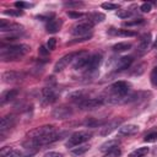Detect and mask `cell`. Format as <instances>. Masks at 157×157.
<instances>
[{
    "instance_id": "6da1fadb",
    "label": "cell",
    "mask_w": 157,
    "mask_h": 157,
    "mask_svg": "<svg viewBox=\"0 0 157 157\" xmlns=\"http://www.w3.org/2000/svg\"><path fill=\"white\" fill-rule=\"evenodd\" d=\"M31 50L29 45L27 44H15V45H7L1 47L0 50V59L1 61H13L23 58L28 52Z\"/></svg>"
},
{
    "instance_id": "7a4b0ae2",
    "label": "cell",
    "mask_w": 157,
    "mask_h": 157,
    "mask_svg": "<svg viewBox=\"0 0 157 157\" xmlns=\"http://www.w3.org/2000/svg\"><path fill=\"white\" fill-rule=\"evenodd\" d=\"M93 25L86 20V21H82V22H78L77 25H75L71 29V34L72 36H76L78 38H83V37H88L91 36V29H92Z\"/></svg>"
},
{
    "instance_id": "3957f363",
    "label": "cell",
    "mask_w": 157,
    "mask_h": 157,
    "mask_svg": "<svg viewBox=\"0 0 157 157\" xmlns=\"http://www.w3.org/2000/svg\"><path fill=\"white\" fill-rule=\"evenodd\" d=\"M91 139V134L87 131H76L72 135H70V137L66 141V146L67 147H75V146H80L81 144L88 141Z\"/></svg>"
},
{
    "instance_id": "277c9868",
    "label": "cell",
    "mask_w": 157,
    "mask_h": 157,
    "mask_svg": "<svg viewBox=\"0 0 157 157\" xmlns=\"http://www.w3.org/2000/svg\"><path fill=\"white\" fill-rule=\"evenodd\" d=\"M55 132V128L53 125H42V126H38L33 130H31L28 134H27V137H32V139H42V137H45V136H49Z\"/></svg>"
},
{
    "instance_id": "5b68a950",
    "label": "cell",
    "mask_w": 157,
    "mask_h": 157,
    "mask_svg": "<svg viewBox=\"0 0 157 157\" xmlns=\"http://www.w3.org/2000/svg\"><path fill=\"white\" fill-rule=\"evenodd\" d=\"M80 55V53L78 52H71V53H69V54H66V55H64L63 58H60L56 63H55V65H54V71L55 72H59V71H63L70 63H72L77 56Z\"/></svg>"
},
{
    "instance_id": "8992f818",
    "label": "cell",
    "mask_w": 157,
    "mask_h": 157,
    "mask_svg": "<svg viewBox=\"0 0 157 157\" xmlns=\"http://www.w3.org/2000/svg\"><path fill=\"white\" fill-rule=\"evenodd\" d=\"M0 31L1 32H10V33H17V32H22L23 31V26L16 22H11L7 21L5 18L0 20Z\"/></svg>"
},
{
    "instance_id": "52a82bcc",
    "label": "cell",
    "mask_w": 157,
    "mask_h": 157,
    "mask_svg": "<svg viewBox=\"0 0 157 157\" xmlns=\"http://www.w3.org/2000/svg\"><path fill=\"white\" fill-rule=\"evenodd\" d=\"M52 115H53L54 119H58V120L66 119V118L72 115V108L69 107V105H59V107L53 109Z\"/></svg>"
},
{
    "instance_id": "ba28073f",
    "label": "cell",
    "mask_w": 157,
    "mask_h": 157,
    "mask_svg": "<svg viewBox=\"0 0 157 157\" xmlns=\"http://www.w3.org/2000/svg\"><path fill=\"white\" fill-rule=\"evenodd\" d=\"M103 104V99L102 98H85L83 101L78 102L77 105L81 108V109H96L98 107H101Z\"/></svg>"
},
{
    "instance_id": "9c48e42d",
    "label": "cell",
    "mask_w": 157,
    "mask_h": 157,
    "mask_svg": "<svg viewBox=\"0 0 157 157\" xmlns=\"http://www.w3.org/2000/svg\"><path fill=\"white\" fill-rule=\"evenodd\" d=\"M17 123V118L13 115V114H9V115H5L1 118V121H0V131H1V135L6 131V130H10L11 128H13Z\"/></svg>"
},
{
    "instance_id": "30bf717a",
    "label": "cell",
    "mask_w": 157,
    "mask_h": 157,
    "mask_svg": "<svg viewBox=\"0 0 157 157\" xmlns=\"http://www.w3.org/2000/svg\"><path fill=\"white\" fill-rule=\"evenodd\" d=\"M101 63H102V55L98 54V53L92 54V55H90V59H88V63H87L85 70L88 71V72H93L99 67Z\"/></svg>"
},
{
    "instance_id": "8fae6325",
    "label": "cell",
    "mask_w": 157,
    "mask_h": 157,
    "mask_svg": "<svg viewBox=\"0 0 157 157\" xmlns=\"http://www.w3.org/2000/svg\"><path fill=\"white\" fill-rule=\"evenodd\" d=\"M121 121H123V119L121 118H117V119H113V120H110V121H108L105 125H103L102 126V130H101V135L102 136H107V135H109L113 130H115L120 124H121Z\"/></svg>"
},
{
    "instance_id": "7c38bea8",
    "label": "cell",
    "mask_w": 157,
    "mask_h": 157,
    "mask_svg": "<svg viewBox=\"0 0 157 157\" xmlns=\"http://www.w3.org/2000/svg\"><path fill=\"white\" fill-rule=\"evenodd\" d=\"M42 101L43 104H50L56 101V93L52 87H45L42 90Z\"/></svg>"
},
{
    "instance_id": "4fadbf2b",
    "label": "cell",
    "mask_w": 157,
    "mask_h": 157,
    "mask_svg": "<svg viewBox=\"0 0 157 157\" xmlns=\"http://www.w3.org/2000/svg\"><path fill=\"white\" fill-rule=\"evenodd\" d=\"M151 44V33H145L141 39L139 40V44H137V53L140 55H142L150 47Z\"/></svg>"
},
{
    "instance_id": "5bb4252c",
    "label": "cell",
    "mask_w": 157,
    "mask_h": 157,
    "mask_svg": "<svg viewBox=\"0 0 157 157\" xmlns=\"http://www.w3.org/2000/svg\"><path fill=\"white\" fill-rule=\"evenodd\" d=\"M17 94H18V90H16V88H11V90L4 91V92L1 93V96H0V104H1V105L6 104L7 102L15 99V98L17 97Z\"/></svg>"
},
{
    "instance_id": "9a60e30c",
    "label": "cell",
    "mask_w": 157,
    "mask_h": 157,
    "mask_svg": "<svg viewBox=\"0 0 157 157\" xmlns=\"http://www.w3.org/2000/svg\"><path fill=\"white\" fill-rule=\"evenodd\" d=\"M61 25L63 21L60 18H50L45 25V29L48 33H56L61 28Z\"/></svg>"
},
{
    "instance_id": "2e32d148",
    "label": "cell",
    "mask_w": 157,
    "mask_h": 157,
    "mask_svg": "<svg viewBox=\"0 0 157 157\" xmlns=\"http://www.w3.org/2000/svg\"><path fill=\"white\" fill-rule=\"evenodd\" d=\"M90 55L86 53H80V55L75 59L74 61V69L75 70H80V69H86V65L88 63Z\"/></svg>"
},
{
    "instance_id": "e0dca14e",
    "label": "cell",
    "mask_w": 157,
    "mask_h": 157,
    "mask_svg": "<svg viewBox=\"0 0 157 157\" xmlns=\"http://www.w3.org/2000/svg\"><path fill=\"white\" fill-rule=\"evenodd\" d=\"M134 59L131 55H125V56H121L118 61H117V70H125V69H129L130 65L132 64Z\"/></svg>"
},
{
    "instance_id": "ac0fdd59",
    "label": "cell",
    "mask_w": 157,
    "mask_h": 157,
    "mask_svg": "<svg viewBox=\"0 0 157 157\" xmlns=\"http://www.w3.org/2000/svg\"><path fill=\"white\" fill-rule=\"evenodd\" d=\"M21 74L20 72H16V71H6L2 74V81L6 82V83H10V82H16L18 80H21Z\"/></svg>"
},
{
    "instance_id": "d6986e66",
    "label": "cell",
    "mask_w": 157,
    "mask_h": 157,
    "mask_svg": "<svg viewBox=\"0 0 157 157\" xmlns=\"http://www.w3.org/2000/svg\"><path fill=\"white\" fill-rule=\"evenodd\" d=\"M108 33L112 36H119V37H134L136 36V32L129 31V29H117V28H109Z\"/></svg>"
},
{
    "instance_id": "ffe728a7",
    "label": "cell",
    "mask_w": 157,
    "mask_h": 157,
    "mask_svg": "<svg viewBox=\"0 0 157 157\" xmlns=\"http://www.w3.org/2000/svg\"><path fill=\"white\" fill-rule=\"evenodd\" d=\"M22 152L16 150V148H11V147H2L0 151V156L1 157H21Z\"/></svg>"
},
{
    "instance_id": "44dd1931",
    "label": "cell",
    "mask_w": 157,
    "mask_h": 157,
    "mask_svg": "<svg viewBox=\"0 0 157 157\" xmlns=\"http://www.w3.org/2000/svg\"><path fill=\"white\" fill-rule=\"evenodd\" d=\"M139 131V126L135 124H128V125H123L119 128V132L121 135H134Z\"/></svg>"
},
{
    "instance_id": "7402d4cb",
    "label": "cell",
    "mask_w": 157,
    "mask_h": 157,
    "mask_svg": "<svg viewBox=\"0 0 157 157\" xmlns=\"http://www.w3.org/2000/svg\"><path fill=\"white\" fill-rule=\"evenodd\" d=\"M118 146H119V140L114 139V140H108L104 144H102L101 147H99V150L102 152H108V151H112L114 148H118Z\"/></svg>"
},
{
    "instance_id": "603a6c76",
    "label": "cell",
    "mask_w": 157,
    "mask_h": 157,
    "mask_svg": "<svg viewBox=\"0 0 157 157\" xmlns=\"http://www.w3.org/2000/svg\"><path fill=\"white\" fill-rule=\"evenodd\" d=\"M104 18H105V16L102 12H91V13H87V20L92 25L98 23V22H103Z\"/></svg>"
},
{
    "instance_id": "cb8c5ba5",
    "label": "cell",
    "mask_w": 157,
    "mask_h": 157,
    "mask_svg": "<svg viewBox=\"0 0 157 157\" xmlns=\"http://www.w3.org/2000/svg\"><path fill=\"white\" fill-rule=\"evenodd\" d=\"M131 48V43L129 42H119L117 44H114L112 47V49L115 52V53H121V52H126Z\"/></svg>"
},
{
    "instance_id": "d4e9b609",
    "label": "cell",
    "mask_w": 157,
    "mask_h": 157,
    "mask_svg": "<svg viewBox=\"0 0 157 157\" xmlns=\"http://www.w3.org/2000/svg\"><path fill=\"white\" fill-rule=\"evenodd\" d=\"M148 153V147H139L135 151L130 152L129 157H145Z\"/></svg>"
},
{
    "instance_id": "484cf974",
    "label": "cell",
    "mask_w": 157,
    "mask_h": 157,
    "mask_svg": "<svg viewBox=\"0 0 157 157\" xmlns=\"http://www.w3.org/2000/svg\"><path fill=\"white\" fill-rule=\"evenodd\" d=\"M88 150H90V145H83V146H80V147H75V148L71 151V153H72L74 156H81V155L86 153Z\"/></svg>"
},
{
    "instance_id": "4316f807",
    "label": "cell",
    "mask_w": 157,
    "mask_h": 157,
    "mask_svg": "<svg viewBox=\"0 0 157 157\" xmlns=\"http://www.w3.org/2000/svg\"><path fill=\"white\" fill-rule=\"evenodd\" d=\"M145 142H156L157 141V130H153L151 132H148L146 136H145Z\"/></svg>"
},
{
    "instance_id": "83f0119b",
    "label": "cell",
    "mask_w": 157,
    "mask_h": 157,
    "mask_svg": "<svg viewBox=\"0 0 157 157\" xmlns=\"http://www.w3.org/2000/svg\"><path fill=\"white\" fill-rule=\"evenodd\" d=\"M4 13H5V15H9V16L18 17V16H22V15H23V11H22V10H12V9H7V10H4Z\"/></svg>"
},
{
    "instance_id": "f1b7e54d",
    "label": "cell",
    "mask_w": 157,
    "mask_h": 157,
    "mask_svg": "<svg viewBox=\"0 0 157 157\" xmlns=\"http://www.w3.org/2000/svg\"><path fill=\"white\" fill-rule=\"evenodd\" d=\"M132 15V12L130 11V10H128V9H124V10H119V11H117V16L118 17H120V18H128V17H130Z\"/></svg>"
},
{
    "instance_id": "f546056e",
    "label": "cell",
    "mask_w": 157,
    "mask_h": 157,
    "mask_svg": "<svg viewBox=\"0 0 157 157\" xmlns=\"http://www.w3.org/2000/svg\"><path fill=\"white\" fill-rule=\"evenodd\" d=\"M120 155H121V151H120L119 148H114V150H112V151L105 152L103 157H119Z\"/></svg>"
},
{
    "instance_id": "4dcf8cb0",
    "label": "cell",
    "mask_w": 157,
    "mask_h": 157,
    "mask_svg": "<svg viewBox=\"0 0 157 157\" xmlns=\"http://www.w3.org/2000/svg\"><path fill=\"white\" fill-rule=\"evenodd\" d=\"M150 78H151V83L157 87V66H155L151 71V75H150Z\"/></svg>"
},
{
    "instance_id": "1f68e13d",
    "label": "cell",
    "mask_w": 157,
    "mask_h": 157,
    "mask_svg": "<svg viewBox=\"0 0 157 157\" xmlns=\"http://www.w3.org/2000/svg\"><path fill=\"white\" fill-rule=\"evenodd\" d=\"M145 20L144 18H137L135 21H126L123 23V26H137V25H144Z\"/></svg>"
},
{
    "instance_id": "d6a6232c",
    "label": "cell",
    "mask_w": 157,
    "mask_h": 157,
    "mask_svg": "<svg viewBox=\"0 0 157 157\" xmlns=\"http://www.w3.org/2000/svg\"><path fill=\"white\" fill-rule=\"evenodd\" d=\"M66 15H67L69 17H71V18H80V17L83 16L82 12H80V11H74V10H69V11H66Z\"/></svg>"
},
{
    "instance_id": "836d02e7",
    "label": "cell",
    "mask_w": 157,
    "mask_h": 157,
    "mask_svg": "<svg viewBox=\"0 0 157 157\" xmlns=\"http://www.w3.org/2000/svg\"><path fill=\"white\" fill-rule=\"evenodd\" d=\"M102 7L105 9V10H117V9H119V5L118 4H113V2H103Z\"/></svg>"
},
{
    "instance_id": "e575fe53",
    "label": "cell",
    "mask_w": 157,
    "mask_h": 157,
    "mask_svg": "<svg viewBox=\"0 0 157 157\" xmlns=\"http://www.w3.org/2000/svg\"><path fill=\"white\" fill-rule=\"evenodd\" d=\"M55 45H56V39L55 38H49L48 39V43H47V48L49 49V50H54L55 49Z\"/></svg>"
},
{
    "instance_id": "d590c367",
    "label": "cell",
    "mask_w": 157,
    "mask_h": 157,
    "mask_svg": "<svg viewBox=\"0 0 157 157\" xmlns=\"http://www.w3.org/2000/svg\"><path fill=\"white\" fill-rule=\"evenodd\" d=\"M15 6L18 7V10H22V9H26V7H31L32 4H28V2H23V1H16L15 2Z\"/></svg>"
},
{
    "instance_id": "8d00e7d4",
    "label": "cell",
    "mask_w": 157,
    "mask_h": 157,
    "mask_svg": "<svg viewBox=\"0 0 157 157\" xmlns=\"http://www.w3.org/2000/svg\"><path fill=\"white\" fill-rule=\"evenodd\" d=\"M145 66H146L145 64H140V65H137V66L135 67V70L132 71V75H141V74L145 71V69H144Z\"/></svg>"
},
{
    "instance_id": "74e56055",
    "label": "cell",
    "mask_w": 157,
    "mask_h": 157,
    "mask_svg": "<svg viewBox=\"0 0 157 157\" xmlns=\"http://www.w3.org/2000/svg\"><path fill=\"white\" fill-rule=\"evenodd\" d=\"M151 9H152L151 2H144V4L140 6V10H141L142 12H150V11H151Z\"/></svg>"
},
{
    "instance_id": "f35d334b",
    "label": "cell",
    "mask_w": 157,
    "mask_h": 157,
    "mask_svg": "<svg viewBox=\"0 0 157 157\" xmlns=\"http://www.w3.org/2000/svg\"><path fill=\"white\" fill-rule=\"evenodd\" d=\"M43 157H63V155L60 152H55V151H50V152H47Z\"/></svg>"
},
{
    "instance_id": "ab89813d",
    "label": "cell",
    "mask_w": 157,
    "mask_h": 157,
    "mask_svg": "<svg viewBox=\"0 0 157 157\" xmlns=\"http://www.w3.org/2000/svg\"><path fill=\"white\" fill-rule=\"evenodd\" d=\"M38 52H39V54H40V55H47V54L49 53V49H47L44 45H42V47H39Z\"/></svg>"
},
{
    "instance_id": "60d3db41",
    "label": "cell",
    "mask_w": 157,
    "mask_h": 157,
    "mask_svg": "<svg viewBox=\"0 0 157 157\" xmlns=\"http://www.w3.org/2000/svg\"><path fill=\"white\" fill-rule=\"evenodd\" d=\"M83 5V2H78V1H76V2H65V6H82Z\"/></svg>"
},
{
    "instance_id": "b9f144b4",
    "label": "cell",
    "mask_w": 157,
    "mask_h": 157,
    "mask_svg": "<svg viewBox=\"0 0 157 157\" xmlns=\"http://www.w3.org/2000/svg\"><path fill=\"white\" fill-rule=\"evenodd\" d=\"M153 49H157V37L155 39V43H153Z\"/></svg>"
}]
</instances>
